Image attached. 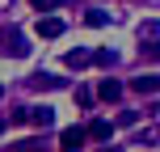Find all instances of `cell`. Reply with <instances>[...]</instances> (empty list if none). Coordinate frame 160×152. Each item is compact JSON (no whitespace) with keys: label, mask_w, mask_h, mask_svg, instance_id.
Here are the masks:
<instances>
[{"label":"cell","mask_w":160,"mask_h":152,"mask_svg":"<svg viewBox=\"0 0 160 152\" xmlns=\"http://www.w3.org/2000/svg\"><path fill=\"white\" fill-rule=\"evenodd\" d=\"M0 55H8V59H25L30 55V42H25V34L17 25H0Z\"/></svg>","instance_id":"cell-1"},{"label":"cell","mask_w":160,"mask_h":152,"mask_svg":"<svg viewBox=\"0 0 160 152\" xmlns=\"http://www.w3.org/2000/svg\"><path fill=\"white\" fill-rule=\"evenodd\" d=\"M25 123H34L38 131H47V127H55V110H51V106H34Z\"/></svg>","instance_id":"cell-2"},{"label":"cell","mask_w":160,"mask_h":152,"mask_svg":"<svg viewBox=\"0 0 160 152\" xmlns=\"http://www.w3.org/2000/svg\"><path fill=\"white\" fill-rule=\"evenodd\" d=\"M110 131H114V123H105V118H93L84 127V139H97V144H105L110 139Z\"/></svg>","instance_id":"cell-3"},{"label":"cell","mask_w":160,"mask_h":152,"mask_svg":"<svg viewBox=\"0 0 160 152\" xmlns=\"http://www.w3.org/2000/svg\"><path fill=\"white\" fill-rule=\"evenodd\" d=\"M131 89H135V93H160V76L156 72H143V76H135V80H131Z\"/></svg>","instance_id":"cell-4"},{"label":"cell","mask_w":160,"mask_h":152,"mask_svg":"<svg viewBox=\"0 0 160 152\" xmlns=\"http://www.w3.org/2000/svg\"><path fill=\"white\" fill-rule=\"evenodd\" d=\"M80 144H84V131H80V127H68V131H59V148H63V152H76Z\"/></svg>","instance_id":"cell-5"},{"label":"cell","mask_w":160,"mask_h":152,"mask_svg":"<svg viewBox=\"0 0 160 152\" xmlns=\"http://www.w3.org/2000/svg\"><path fill=\"white\" fill-rule=\"evenodd\" d=\"M59 34H63L59 17H38V38H59Z\"/></svg>","instance_id":"cell-6"},{"label":"cell","mask_w":160,"mask_h":152,"mask_svg":"<svg viewBox=\"0 0 160 152\" xmlns=\"http://www.w3.org/2000/svg\"><path fill=\"white\" fill-rule=\"evenodd\" d=\"M97 97H101V102H118L122 85H118V80H101V85H97Z\"/></svg>","instance_id":"cell-7"},{"label":"cell","mask_w":160,"mask_h":152,"mask_svg":"<svg viewBox=\"0 0 160 152\" xmlns=\"http://www.w3.org/2000/svg\"><path fill=\"white\" fill-rule=\"evenodd\" d=\"M63 64H68V68H88V64H93V55H88V51H68Z\"/></svg>","instance_id":"cell-8"},{"label":"cell","mask_w":160,"mask_h":152,"mask_svg":"<svg viewBox=\"0 0 160 152\" xmlns=\"http://www.w3.org/2000/svg\"><path fill=\"white\" fill-rule=\"evenodd\" d=\"M30 85H38V89H59L63 80H59V76H51V72H38V76L30 80Z\"/></svg>","instance_id":"cell-9"},{"label":"cell","mask_w":160,"mask_h":152,"mask_svg":"<svg viewBox=\"0 0 160 152\" xmlns=\"http://www.w3.org/2000/svg\"><path fill=\"white\" fill-rule=\"evenodd\" d=\"M13 152H47V148H42V139H21V144H13Z\"/></svg>","instance_id":"cell-10"},{"label":"cell","mask_w":160,"mask_h":152,"mask_svg":"<svg viewBox=\"0 0 160 152\" xmlns=\"http://www.w3.org/2000/svg\"><path fill=\"white\" fill-rule=\"evenodd\" d=\"M38 13H55V8H63V0H30Z\"/></svg>","instance_id":"cell-11"},{"label":"cell","mask_w":160,"mask_h":152,"mask_svg":"<svg viewBox=\"0 0 160 152\" xmlns=\"http://www.w3.org/2000/svg\"><path fill=\"white\" fill-rule=\"evenodd\" d=\"M76 106H80V110H88V106H93V93H88V89H76Z\"/></svg>","instance_id":"cell-12"},{"label":"cell","mask_w":160,"mask_h":152,"mask_svg":"<svg viewBox=\"0 0 160 152\" xmlns=\"http://www.w3.org/2000/svg\"><path fill=\"white\" fill-rule=\"evenodd\" d=\"M84 21H88V25H105V21H110V17H105V13H101V8H93V13H88V17H84Z\"/></svg>","instance_id":"cell-13"},{"label":"cell","mask_w":160,"mask_h":152,"mask_svg":"<svg viewBox=\"0 0 160 152\" xmlns=\"http://www.w3.org/2000/svg\"><path fill=\"white\" fill-rule=\"evenodd\" d=\"M93 64H101V68H110V64H114V51H97V55H93Z\"/></svg>","instance_id":"cell-14"},{"label":"cell","mask_w":160,"mask_h":152,"mask_svg":"<svg viewBox=\"0 0 160 152\" xmlns=\"http://www.w3.org/2000/svg\"><path fill=\"white\" fill-rule=\"evenodd\" d=\"M25 118H30V110H25V106H17V110L8 114V123H25Z\"/></svg>","instance_id":"cell-15"},{"label":"cell","mask_w":160,"mask_h":152,"mask_svg":"<svg viewBox=\"0 0 160 152\" xmlns=\"http://www.w3.org/2000/svg\"><path fill=\"white\" fill-rule=\"evenodd\" d=\"M143 55H148V59H160V42H148V47H143Z\"/></svg>","instance_id":"cell-16"},{"label":"cell","mask_w":160,"mask_h":152,"mask_svg":"<svg viewBox=\"0 0 160 152\" xmlns=\"http://www.w3.org/2000/svg\"><path fill=\"white\" fill-rule=\"evenodd\" d=\"M97 152H122V148H97Z\"/></svg>","instance_id":"cell-17"},{"label":"cell","mask_w":160,"mask_h":152,"mask_svg":"<svg viewBox=\"0 0 160 152\" xmlns=\"http://www.w3.org/2000/svg\"><path fill=\"white\" fill-rule=\"evenodd\" d=\"M0 131H4V118H0Z\"/></svg>","instance_id":"cell-18"},{"label":"cell","mask_w":160,"mask_h":152,"mask_svg":"<svg viewBox=\"0 0 160 152\" xmlns=\"http://www.w3.org/2000/svg\"><path fill=\"white\" fill-rule=\"evenodd\" d=\"M0 97H4V85H0Z\"/></svg>","instance_id":"cell-19"}]
</instances>
